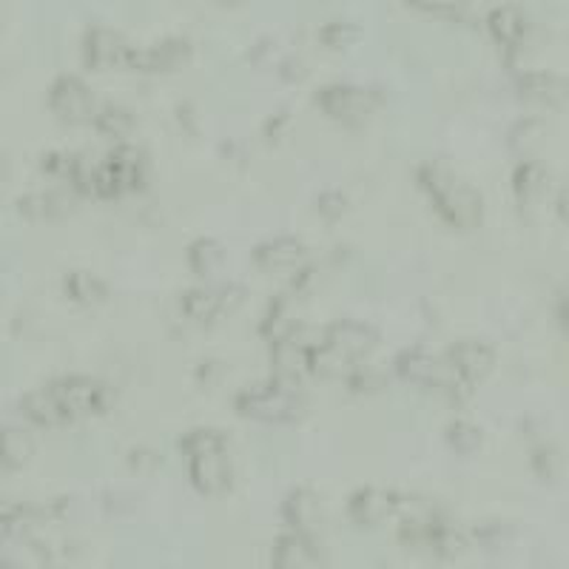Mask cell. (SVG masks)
I'll return each instance as SVG.
<instances>
[{"instance_id":"cell-1","label":"cell","mask_w":569,"mask_h":569,"mask_svg":"<svg viewBox=\"0 0 569 569\" xmlns=\"http://www.w3.org/2000/svg\"><path fill=\"white\" fill-rule=\"evenodd\" d=\"M183 450L189 455L191 482L200 493L217 495L228 490L230 464L225 453V439L217 430H194L183 439Z\"/></svg>"},{"instance_id":"cell-2","label":"cell","mask_w":569,"mask_h":569,"mask_svg":"<svg viewBox=\"0 0 569 569\" xmlns=\"http://www.w3.org/2000/svg\"><path fill=\"white\" fill-rule=\"evenodd\" d=\"M421 185H425L430 200L448 223L459 225V228H473L482 219V197L470 185L453 180L439 165H425L421 169Z\"/></svg>"},{"instance_id":"cell-3","label":"cell","mask_w":569,"mask_h":569,"mask_svg":"<svg viewBox=\"0 0 569 569\" xmlns=\"http://www.w3.org/2000/svg\"><path fill=\"white\" fill-rule=\"evenodd\" d=\"M302 396L291 387V382H271V385H257L245 390L237 399V410L248 419L271 421V425H284L302 416Z\"/></svg>"},{"instance_id":"cell-4","label":"cell","mask_w":569,"mask_h":569,"mask_svg":"<svg viewBox=\"0 0 569 569\" xmlns=\"http://www.w3.org/2000/svg\"><path fill=\"white\" fill-rule=\"evenodd\" d=\"M396 371L405 382H414V385L421 387H433V390H441V394H455L459 387L470 385L453 371L450 362L433 359L430 353L421 351H407L396 359Z\"/></svg>"},{"instance_id":"cell-5","label":"cell","mask_w":569,"mask_h":569,"mask_svg":"<svg viewBox=\"0 0 569 569\" xmlns=\"http://www.w3.org/2000/svg\"><path fill=\"white\" fill-rule=\"evenodd\" d=\"M49 387H52V394L61 401L68 421L83 419V416L92 414H103L109 407V390H106V385L86 379V376H72V379H61Z\"/></svg>"},{"instance_id":"cell-6","label":"cell","mask_w":569,"mask_h":569,"mask_svg":"<svg viewBox=\"0 0 569 569\" xmlns=\"http://www.w3.org/2000/svg\"><path fill=\"white\" fill-rule=\"evenodd\" d=\"M49 106L66 122H88L95 117V97L86 88V83H80L77 77H61L52 86Z\"/></svg>"},{"instance_id":"cell-7","label":"cell","mask_w":569,"mask_h":569,"mask_svg":"<svg viewBox=\"0 0 569 569\" xmlns=\"http://www.w3.org/2000/svg\"><path fill=\"white\" fill-rule=\"evenodd\" d=\"M319 106L333 117V120H365L367 115L376 106V97L373 92L356 86H331L319 95Z\"/></svg>"},{"instance_id":"cell-8","label":"cell","mask_w":569,"mask_h":569,"mask_svg":"<svg viewBox=\"0 0 569 569\" xmlns=\"http://www.w3.org/2000/svg\"><path fill=\"white\" fill-rule=\"evenodd\" d=\"M401 498L396 493H387V490H362V493L353 495L351 502V518L359 527H379L387 518H394L401 509Z\"/></svg>"},{"instance_id":"cell-9","label":"cell","mask_w":569,"mask_h":569,"mask_svg":"<svg viewBox=\"0 0 569 569\" xmlns=\"http://www.w3.org/2000/svg\"><path fill=\"white\" fill-rule=\"evenodd\" d=\"M311 345L305 342L293 340V336H284V340L273 342V351H271V362H273V371L282 382H299L302 376L311 373Z\"/></svg>"},{"instance_id":"cell-10","label":"cell","mask_w":569,"mask_h":569,"mask_svg":"<svg viewBox=\"0 0 569 569\" xmlns=\"http://www.w3.org/2000/svg\"><path fill=\"white\" fill-rule=\"evenodd\" d=\"M322 345H328L331 351L345 356V359L356 362L359 356H365L367 351H373V345H376V333H373L371 328L359 325V322H340V325H333L331 331L325 333Z\"/></svg>"},{"instance_id":"cell-11","label":"cell","mask_w":569,"mask_h":569,"mask_svg":"<svg viewBox=\"0 0 569 569\" xmlns=\"http://www.w3.org/2000/svg\"><path fill=\"white\" fill-rule=\"evenodd\" d=\"M129 49L131 46H126V41L117 32H111V29H92L86 34V61L97 68L126 63Z\"/></svg>"},{"instance_id":"cell-12","label":"cell","mask_w":569,"mask_h":569,"mask_svg":"<svg viewBox=\"0 0 569 569\" xmlns=\"http://www.w3.org/2000/svg\"><path fill=\"white\" fill-rule=\"evenodd\" d=\"M448 362L453 365V371L459 373L464 382H475L487 376L490 367H493V351L482 342H459L453 351L448 353Z\"/></svg>"},{"instance_id":"cell-13","label":"cell","mask_w":569,"mask_h":569,"mask_svg":"<svg viewBox=\"0 0 569 569\" xmlns=\"http://www.w3.org/2000/svg\"><path fill=\"white\" fill-rule=\"evenodd\" d=\"M185 55H189V43L169 41L163 43V46L146 49V52H135V49H129L126 66L140 68V72H169V68H174Z\"/></svg>"},{"instance_id":"cell-14","label":"cell","mask_w":569,"mask_h":569,"mask_svg":"<svg viewBox=\"0 0 569 569\" xmlns=\"http://www.w3.org/2000/svg\"><path fill=\"white\" fill-rule=\"evenodd\" d=\"M487 26L495 43H502L507 49H518L524 43V37H527V18L515 7L493 9L487 18Z\"/></svg>"},{"instance_id":"cell-15","label":"cell","mask_w":569,"mask_h":569,"mask_svg":"<svg viewBox=\"0 0 569 569\" xmlns=\"http://www.w3.org/2000/svg\"><path fill=\"white\" fill-rule=\"evenodd\" d=\"M273 561H277L279 567H308V563H316V541L308 536L305 529H297L291 536L279 538L277 549H273Z\"/></svg>"},{"instance_id":"cell-16","label":"cell","mask_w":569,"mask_h":569,"mask_svg":"<svg viewBox=\"0 0 569 569\" xmlns=\"http://www.w3.org/2000/svg\"><path fill=\"white\" fill-rule=\"evenodd\" d=\"M21 414L26 416L32 425H41V427H57L68 421L66 414H63L61 401H57V396L52 394V387H41V390L29 394L26 399L21 401Z\"/></svg>"},{"instance_id":"cell-17","label":"cell","mask_w":569,"mask_h":569,"mask_svg":"<svg viewBox=\"0 0 569 569\" xmlns=\"http://www.w3.org/2000/svg\"><path fill=\"white\" fill-rule=\"evenodd\" d=\"M34 455V439L21 427H0V464L3 470H18Z\"/></svg>"},{"instance_id":"cell-18","label":"cell","mask_w":569,"mask_h":569,"mask_svg":"<svg viewBox=\"0 0 569 569\" xmlns=\"http://www.w3.org/2000/svg\"><path fill=\"white\" fill-rule=\"evenodd\" d=\"M106 169L115 176L117 191L140 189L142 176H146V163H142L140 151L135 149H117L109 163H106Z\"/></svg>"},{"instance_id":"cell-19","label":"cell","mask_w":569,"mask_h":569,"mask_svg":"<svg viewBox=\"0 0 569 569\" xmlns=\"http://www.w3.org/2000/svg\"><path fill=\"white\" fill-rule=\"evenodd\" d=\"M225 305H228V291H214V288H194L180 302L185 316L194 319V322H208L217 313H223Z\"/></svg>"},{"instance_id":"cell-20","label":"cell","mask_w":569,"mask_h":569,"mask_svg":"<svg viewBox=\"0 0 569 569\" xmlns=\"http://www.w3.org/2000/svg\"><path fill=\"white\" fill-rule=\"evenodd\" d=\"M305 257V248L297 243V239H277V243L262 245L257 251V262L262 265L265 271H288V268H297Z\"/></svg>"},{"instance_id":"cell-21","label":"cell","mask_w":569,"mask_h":569,"mask_svg":"<svg viewBox=\"0 0 569 569\" xmlns=\"http://www.w3.org/2000/svg\"><path fill=\"white\" fill-rule=\"evenodd\" d=\"M21 214L29 219H57L68 211V203L57 194H32V197H23Z\"/></svg>"},{"instance_id":"cell-22","label":"cell","mask_w":569,"mask_h":569,"mask_svg":"<svg viewBox=\"0 0 569 569\" xmlns=\"http://www.w3.org/2000/svg\"><path fill=\"white\" fill-rule=\"evenodd\" d=\"M66 293L72 299H77V302H83V305H97V302L106 299L109 291H106V284L97 277H92V273L75 271L66 279Z\"/></svg>"},{"instance_id":"cell-23","label":"cell","mask_w":569,"mask_h":569,"mask_svg":"<svg viewBox=\"0 0 569 569\" xmlns=\"http://www.w3.org/2000/svg\"><path fill=\"white\" fill-rule=\"evenodd\" d=\"M284 515H288V522L297 529H308L319 518L316 498H313L311 493H305V490H299V493H293L291 498L284 502Z\"/></svg>"},{"instance_id":"cell-24","label":"cell","mask_w":569,"mask_h":569,"mask_svg":"<svg viewBox=\"0 0 569 569\" xmlns=\"http://www.w3.org/2000/svg\"><path fill=\"white\" fill-rule=\"evenodd\" d=\"M524 95L541 103H556L563 97V83L552 75H529L522 83Z\"/></svg>"},{"instance_id":"cell-25","label":"cell","mask_w":569,"mask_h":569,"mask_svg":"<svg viewBox=\"0 0 569 569\" xmlns=\"http://www.w3.org/2000/svg\"><path fill=\"white\" fill-rule=\"evenodd\" d=\"M95 122H97V129L109 137H126L131 129H135V117H131L126 109H120V106H106L100 115H95Z\"/></svg>"},{"instance_id":"cell-26","label":"cell","mask_w":569,"mask_h":569,"mask_svg":"<svg viewBox=\"0 0 569 569\" xmlns=\"http://www.w3.org/2000/svg\"><path fill=\"white\" fill-rule=\"evenodd\" d=\"M544 189V174L536 163H524L515 171V194L522 203H533Z\"/></svg>"},{"instance_id":"cell-27","label":"cell","mask_w":569,"mask_h":569,"mask_svg":"<svg viewBox=\"0 0 569 569\" xmlns=\"http://www.w3.org/2000/svg\"><path fill=\"white\" fill-rule=\"evenodd\" d=\"M293 331H297V322L291 319V311H288V305H284V302H279V305L273 308L271 313H268V319H265L262 333L271 342H279V340H284V336H293Z\"/></svg>"},{"instance_id":"cell-28","label":"cell","mask_w":569,"mask_h":569,"mask_svg":"<svg viewBox=\"0 0 569 569\" xmlns=\"http://www.w3.org/2000/svg\"><path fill=\"white\" fill-rule=\"evenodd\" d=\"M223 262V251L217 243H197L191 248V268L197 273H214Z\"/></svg>"},{"instance_id":"cell-29","label":"cell","mask_w":569,"mask_h":569,"mask_svg":"<svg viewBox=\"0 0 569 569\" xmlns=\"http://www.w3.org/2000/svg\"><path fill=\"white\" fill-rule=\"evenodd\" d=\"M448 439L459 453H473V450L482 444V433H479L473 425H468V421H455V425H450Z\"/></svg>"},{"instance_id":"cell-30","label":"cell","mask_w":569,"mask_h":569,"mask_svg":"<svg viewBox=\"0 0 569 569\" xmlns=\"http://www.w3.org/2000/svg\"><path fill=\"white\" fill-rule=\"evenodd\" d=\"M75 165H77V157H68V154H49L46 160H43V169H46L49 174L68 176V180H72Z\"/></svg>"},{"instance_id":"cell-31","label":"cell","mask_w":569,"mask_h":569,"mask_svg":"<svg viewBox=\"0 0 569 569\" xmlns=\"http://www.w3.org/2000/svg\"><path fill=\"white\" fill-rule=\"evenodd\" d=\"M353 37H356V32H353V29H347V26H342V23H333V26H328L325 32H322V41H325L328 46H333V49L345 46V43H351Z\"/></svg>"},{"instance_id":"cell-32","label":"cell","mask_w":569,"mask_h":569,"mask_svg":"<svg viewBox=\"0 0 569 569\" xmlns=\"http://www.w3.org/2000/svg\"><path fill=\"white\" fill-rule=\"evenodd\" d=\"M18 522V509H0V544L7 541L9 529Z\"/></svg>"},{"instance_id":"cell-33","label":"cell","mask_w":569,"mask_h":569,"mask_svg":"<svg viewBox=\"0 0 569 569\" xmlns=\"http://www.w3.org/2000/svg\"><path fill=\"white\" fill-rule=\"evenodd\" d=\"M414 3H419V7H425V9H436V12H441V9H455L461 0H414Z\"/></svg>"},{"instance_id":"cell-34","label":"cell","mask_w":569,"mask_h":569,"mask_svg":"<svg viewBox=\"0 0 569 569\" xmlns=\"http://www.w3.org/2000/svg\"><path fill=\"white\" fill-rule=\"evenodd\" d=\"M217 3H225V7H234V3H243V0H217Z\"/></svg>"},{"instance_id":"cell-35","label":"cell","mask_w":569,"mask_h":569,"mask_svg":"<svg viewBox=\"0 0 569 569\" xmlns=\"http://www.w3.org/2000/svg\"><path fill=\"white\" fill-rule=\"evenodd\" d=\"M0 473H7V470H3V464H0Z\"/></svg>"}]
</instances>
